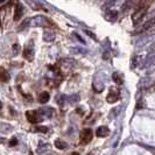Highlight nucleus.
<instances>
[{
    "label": "nucleus",
    "instance_id": "obj_13",
    "mask_svg": "<svg viewBox=\"0 0 155 155\" xmlns=\"http://www.w3.org/2000/svg\"><path fill=\"white\" fill-rule=\"evenodd\" d=\"M112 79H113V82H114L115 84H118V85H121L123 83H124L123 77H121V76H120V73H118V72H114V73H113Z\"/></svg>",
    "mask_w": 155,
    "mask_h": 155
},
{
    "label": "nucleus",
    "instance_id": "obj_10",
    "mask_svg": "<svg viewBox=\"0 0 155 155\" xmlns=\"http://www.w3.org/2000/svg\"><path fill=\"white\" fill-rule=\"evenodd\" d=\"M55 147L60 151H65L68 148V143L61 139H57V140H55Z\"/></svg>",
    "mask_w": 155,
    "mask_h": 155
},
{
    "label": "nucleus",
    "instance_id": "obj_23",
    "mask_svg": "<svg viewBox=\"0 0 155 155\" xmlns=\"http://www.w3.org/2000/svg\"><path fill=\"white\" fill-rule=\"evenodd\" d=\"M16 143H18V141H16V139H15V138L12 141H11V142H10V145H11V146H15Z\"/></svg>",
    "mask_w": 155,
    "mask_h": 155
},
{
    "label": "nucleus",
    "instance_id": "obj_9",
    "mask_svg": "<svg viewBox=\"0 0 155 155\" xmlns=\"http://www.w3.org/2000/svg\"><path fill=\"white\" fill-rule=\"evenodd\" d=\"M43 40L46 42H51V41L55 40V34L53 32H50V30H46L44 34H43Z\"/></svg>",
    "mask_w": 155,
    "mask_h": 155
},
{
    "label": "nucleus",
    "instance_id": "obj_12",
    "mask_svg": "<svg viewBox=\"0 0 155 155\" xmlns=\"http://www.w3.org/2000/svg\"><path fill=\"white\" fill-rule=\"evenodd\" d=\"M49 99H50V95L48 92H41L39 96V101L41 104H46L47 101H49Z\"/></svg>",
    "mask_w": 155,
    "mask_h": 155
},
{
    "label": "nucleus",
    "instance_id": "obj_22",
    "mask_svg": "<svg viewBox=\"0 0 155 155\" xmlns=\"http://www.w3.org/2000/svg\"><path fill=\"white\" fill-rule=\"evenodd\" d=\"M146 34H147V35H149V36L154 35V34H155V27H153L152 29H149V30H148V32H147Z\"/></svg>",
    "mask_w": 155,
    "mask_h": 155
},
{
    "label": "nucleus",
    "instance_id": "obj_21",
    "mask_svg": "<svg viewBox=\"0 0 155 155\" xmlns=\"http://www.w3.org/2000/svg\"><path fill=\"white\" fill-rule=\"evenodd\" d=\"M85 33H86V34H87L90 37H92L93 40H97V37H96V35H95L93 33H91V32H89V30H85Z\"/></svg>",
    "mask_w": 155,
    "mask_h": 155
},
{
    "label": "nucleus",
    "instance_id": "obj_24",
    "mask_svg": "<svg viewBox=\"0 0 155 155\" xmlns=\"http://www.w3.org/2000/svg\"><path fill=\"white\" fill-rule=\"evenodd\" d=\"M149 51H155V42L149 47Z\"/></svg>",
    "mask_w": 155,
    "mask_h": 155
},
{
    "label": "nucleus",
    "instance_id": "obj_8",
    "mask_svg": "<svg viewBox=\"0 0 155 155\" xmlns=\"http://www.w3.org/2000/svg\"><path fill=\"white\" fill-rule=\"evenodd\" d=\"M22 14H24V7L21 6V4H18V5H16V7H15L14 16H13L14 21L20 20V19H21V16H22Z\"/></svg>",
    "mask_w": 155,
    "mask_h": 155
},
{
    "label": "nucleus",
    "instance_id": "obj_6",
    "mask_svg": "<svg viewBox=\"0 0 155 155\" xmlns=\"http://www.w3.org/2000/svg\"><path fill=\"white\" fill-rule=\"evenodd\" d=\"M106 100H107V103H110V104L117 103V101L119 100V93H118V91L110 90V92H109V95H107V97H106Z\"/></svg>",
    "mask_w": 155,
    "mask_h": 155
},
{
    "label": "nucleus",
    "instance_id": "obj_3",
    "mask_svg": "<svg viewBox=\"0 0 155 155\" xmlns=\"http://www.w3.org/2000/svg\"><path fill=\"white\" fill-rule=\"evenodd\" d=\"M26 118L30 124H36V123H40L41 119H42V115L40 111H27L26 112Z\"/></svg>",
    "mask_w": 155,
    "mask_h": 155
},
{
    "label": "nucleus",
    "instance_id": "obj_7",
    "mask_svg": "<svg viewBox=\"0 0 155 155\" xmlns=\"http://www.w3.org/2000/svg\"><path fill=\"white\" fill-rule=\"evenodd\" d=\"M109 133H110V129H109L107 126H100L96 131V135L98 138H105V137L109 135Z\"/></svg>",
    "mask_w": 155,
    "mask_h": 155
},
{
    "label": "nucleus",
    "instance_id": "obj_18",
    "mask_svg": "<svg viewBox=\"0 0 155 155\" xmlns=\"http://www.w3.org/2000/svg\"><path fill=\"white\" fill-rule=\"evenodd\" d=\"M35 132H39V133H47L48 132V127L46 126H37L35 127V129H34Z\"/></svg>",
    "mask_w": 155,
    "mask_h": 155
},
{
    "label": "nucleus",
    "instance_id": "obj_20",
    "mask_svg": "<svg viewBox=\"0 0 155 155\" xmlns=\"http://www.w3.org/2000/svg\"><path fill=\"white\" fill-rule=\"evenodd\" d=\"M12 50H13V54H14V55H18L19 51H20V44H19V43H14L13 47H12Z\"/></svg>",
    "mask_w": 155,
    "mask_h": 155
},
{
    "label": "nucleus",
    "instance_id": "obj_4",
    "mask_svg": "<svg viewBox=\"0 0 155 155\" xmlns=\"http://www.w3.org/2000/svg\"><path fill=\"white\" fill-rule=\"evenodd\" d=\"M153 27H155V16H152V18H149L142 26H141L140 29H138L137 30V33H143V32H148L149 29H152Z\"/></svg>",
    "mask_w": 155,
    "mask_h": 155
},
{
    "label": "nucleus",
    "instance_id": "obj_19",
    "mask_svg": "<svg viewBox=\"0 0 155 155\" xmlns=\"http://www.w3.org/2000/svg\"><path fill=\"white\" fill-rule=\"evenodd\" d=\"M69 101L71 104H75V103H78L79 101V96L78 95H72L69 97Z\"/></svg>",
    "mask_w": 155,
    "mask_h": 155
},
{
    "label": "nucleus",
    "instance_id": "obj_5",
    "mask_svg": "<svg viewBox=\"0 0 155 155\" xmlns=\"http://www.w3.org/2000/svg\"><path fill=\"white\" fill-rule=\"evenodd\" d=\"M92 138H93V134H92V131L90 128H84L81 132V142L82 143H89L92 140Z\"/></svg>",
    "mask_w": 155,
    "mask_h": 155
},
{
    "label": "nucleus",
    "instance_id": "obj_25",
    "mask_svg": "<svg viewBox=\"0 0 155 155\" xmlns=\"http://www.w3.org/2000/svg\"><path fill=\"white\" fill-rule=\"evenodd\" d=\"M69 155H79V154H78L77 152H72V153H70Z\"/></svg>",
    "mask_w": 155,
    "mask_h": 155
},
{
    "label": "nucleus",
    "instance_id": "obj_14",
    "mask_svg": "<svg viewBox=\"0 0 155 155\" xmlns=\"http://www.w3.org/2000/svg\"><path fill=\"white\" fill-rule=\"evenodd\" d=\"M0 71H1V73H0L1 82H2V83H6V82H8V79H10V75H8V72L5 70L4 68H1V69H0Z\"/></svg>",
    "mask_w": 155,
    "mask_h": 155
},
{
    "label": "nucleus",
    "instance_id": "obj_15",
    "mask_svg": "<svg viewBox=\"0 0 155 155\" xmlns=\"http://www.w3.org/2000/svg\"><path fill=\"white\" fill-rule=\"evenodd\" d=\"M117 18H118V12H115V11H110L109 13H106V19L109 20V21H115L117 20Z\"/></svg>",
    "mask_w": 155,
    "mask_h": 155
},
{
    "label": "nucleus",
    "instance_id": "obj_1",
    "mask_svg": "<svg viewBox=\"0 0 155 155\" xmlns=\"http://www.w3.org/2000/svg\"><path fill=\"white\" fill-rule=\"evenodd\" d=\"M149 5H151V1H149V2H148V1H141L140 4H139L137 11L134 12V14L132 15V20H133V24H134V25H137L141 19L145 16V14H146L147 11H148Z\"/></svg>",
    "mask_w": 155,
    "mask_h": 155
},
{
    "label": "nucleus",
    "instance_id": "obj_16",
    "mask_svg": "<svg viewBox=\"0 0 155 155\" xmlns=\"http://www.w3.org/2000/svg\"><path fill=\"white\" fill-rule=\"evenodd\" d=\"M40 113L42 117H51L53 114V109H44V110H40Z\"/></svg>",
    "mask_w": 155,
    "mask_h": 155
},
{
    "label": "nucleus",
    "instance_id": "obj_2",
    "mask_svg": "<svg viewBox=\"0 0 155 155\" xmlns=\"http://www.w3.org/2000/svg\"><path fill=\"white\" fill-rule=\"evenodd\" d=\"M29 26L30 27H54L53 22L42 15L29 18Z\"/></svg>",
    "mask_w": 155,
    "mask_h": 155
},
{
    "label": "nucleus",
    "instance_id": "obj_26",
    "mask_svg": "<svg viewBox=\"0 0 155 155\" xmlns=\"http://www.w3.org/2000/svg\"><path fill=\"white\" fill-rule=\"evenodd\" d=\"M155 89V82H154V84H153V86H152V90H154Z\"/></svg>",
    "mask_w": 155,
    "mask_h": 155
},
{
    "label": "nucleus",
    "instance_id": "obj_27",
    "mask_svg": "<svg viewBox=\"0 0 155 155\" xmlns=\"http://www.w3.org/2000/svg\"><path fill=\"white\" fill-rule=\"evenodd\" d=\"M29 155H33V154H32V153H30V154H29Z\"/></svg>",
    "mask_w": 155,
    "mask_h": 155
},
{
    "label": "nucleus",
    "instance_id": "obj_11",
    "mask_svg": "<svg viewBox=\"0 0 155 155\" xmlns=\"http://www.w3.org/2000/svg\"><path fill=\"white\" fill-rule=\"evenodd\" d=\"M24 57L27 60V61H32L33 57H34V51L30 47H27L25 50H24Z\"/></svg>",
    "mask_w": 155,
    "mask_h": 155
},
{
    "label": "nucleus",
    "instance_id": "obj_17",
    "mask_svg": "<svg viewBox=\"0 0 155 155\" xmlns=\"http://www.w3.org/2000/svg\"><path fill=\"white\" fill-rule=\"evenodd\" d=\"M146 64H147L148 67L155 65V54H152L151 56L147 58V61H146Z\"/></svg>",
    "mask_w": 155,
    "mask_h": 155
}]
</instances>
